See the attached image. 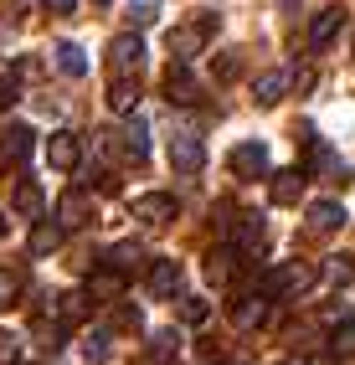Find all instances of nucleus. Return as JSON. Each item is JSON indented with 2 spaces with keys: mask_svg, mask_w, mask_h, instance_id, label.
<instances>
[{
  "mask_svg": "<svg viewBox=\"0 0 355 365\" xmlns=\"http://www.w3.org/2000/svg\"><path fill=\"white\" fill-rule=\"evenodd\" d=\"M180 319H185V324H206V319H211V304H206V299H185V304H180Z\"/></svg>",
  "mask_w": 355,
  "mask_h": 365,
  "instance_id": "c85d7f7f",
  "label": "nucleus"
},
{
  "mask_svg": "<svg viewBox=\"0 0 355 365\" xmlns=\"http://www.w3.org/2000/svg\"><path fill=\"white\" fill-rule=\"evenodd\" d=\"M314 267L309 262H283V267H273L268 273V283H263V294L268 299H299V294H309L314 288Z\"/></svg>",
  "mask_w": 355,
  "mask_h": 365,
  "instance_id": "f257e3e1",
  "label": "nucleus"
},
{
  "mask_svg": "<svg viewBox=\"0 0 355 365\" xmlns=\"http://www.w3.org/2000/svg\"><path fill=\"white\" fill-rule=\"evenodd\" d=\"M232 72H237V62H232V57L222 52V57H217V78H232Z\"/></svg>",
  "mask_w": 355,
  "mask_h": 365,
  "instance_id": "58836bf2",
  "label": "nucleus"
},
{
  "mask_svg": "<svg viewBox=\"0 0 355 365\" xmlns=\"http://www.w3.org/2000/svg\"><path fill=\"white\" fill-rule=\"evenodd\" d=\"M145 288H150V299H175L180 294V262L175 257H155L150 273H145Z\"/></svg>",
  "mask_w": 355,
  "mask_h": 365,
  "instance_id": "423d86ee",
  "label": "nucleus"
},
{
  "mask_svg": "<svg viewBox=\"0 0 355 365\" xmlns=\"http://www.w3.org/2000/svg\"><path fill=\"white\" fill-rule=\"evenodd\" d=\"M78 160H83V139L73 129H62V134L46 139V165H52V170H78Z\"/></svg>",
  "mask_w": 355,
  "mask_h": 365,
  "instance_id": "6e6552de",
  "label": "nucleus"
},
{
  "mask_svg": "<svg viewBox=\"0 0 355 365\" xmlns=\"http://www.w3.org/2000/svg\"><path fill=\"white\" fill-rule=\"evenodd\" d=\"M139 262H145V247H139V242H113L103 252V267H113V273H134Z\"/></svg>",
  "mask_w": 355,
  "mask_h": 365,
  "instance_id": "f3484780",
  "label": "nucleus"
},
{
  "mask_svg": "<svg viewBox=\"0 0 355 365\" xmlns=\"http://www.w3.org/2000/svg\"><path fill=\"white\" fill-rule=\"evenodd\" d=\"M52 52H57V67L67 72V78H83V72H88V52H83L78 41H57Z\"/></svg>",
  "mask_w": 355,
  "mask_h": 365,
  "instance_id": "4be33fe9",
  "label": "nucleus"
},
{
  "mask_svg": "<svg viewBox=\"0 0 355 365\" xmlns=\"http://www.w3.org/2000/svg\"><path fill=\"white\" fill-rule=\"evenodd\" d=\"M283 93H289V72H263L257 88H252V103H257V108H273Z\"/></svg>",
  "mask_w": 355,
  "mask_h": 365,
  "instance_id": "a211bd4d",
  "label": "nucleus"
},
{
  "mask_svg": "<svg viewBox=\"0 0 355 365\" xmlns=\"http://www.w3.org/2000/svg\"><path fill=\"white\" fill-rule=\"evenodd\" d=\"M227 170L237 180H257V175H268V150L257 139H247V144H237V150L227 155Z\"/></svg>",
  "mask_w": 355,
  "mask_h": 365,
  "instance_id": "20e7f679",
  "label": "nucleus"
},
{
  "mask_svg": "<svg viewBox=\"0 0 355 365\" xmlns=\"http://www.w3.org/2000/svg\"><path fill=\"white\" fill-rule=\"evenodd\" d=\"M83 355H88L93 365H108V355H113V334H108V329H93V334L83 339Z\"/></svg>",
  "mask_w": 355,
  "mask_h": 365,
  "instance_id": "bb28decb",
  "label": "nucleus"
},
{
  "mask_svg": "<svg viewBox=\"0 0 355 365\" xmlns=\"http://www.w3.org/2000/svg\"><path fill=\"white\" fill-rule=\"evenodd\" d=\"M113 324H118V329H139V309H118Z\"/></svg>",
  "mask_w": 355,
  "mask_h": 365,
  "instance_id": "e433bc0d",
  "label": "nucleus"
},
{
  "mask_svg": "<svg viewBox=\"0 0 355 365\" xmlns=\"http://www.w3.org/2000/svg\"><path fill=\"white\" fill-rule=\"evenodd\" d=\"M134 216H139L145 227L170 222V216H175V196H170V190H150V196H139V201H134Z\"/></svg>",
  "mask_w": 355,
  "mask_h": 365,
  "instance_id": "9b49d317",
  "label": "nucleus"
},
{
  "mask_svg": "<svg viewBox=\"0 0 355 365\" xmlns=\"http://www.w3.org/2000/svg\"><path fill=\"white\" fill-rule=\"evenodd\" d=\"M16 211H21V216H31V222H41L46 196H41V185H36V180H21V185H16Z\"/></svg>",
  "mask_w": 355,
  "mask_h": 365,
  "instance_id": "aec40b11",
  "label": "nucleus"
},
{
  "mask_svg": "<svg viewBox=\"0 0 355 365\" xmlns=\"http://www.w3.org/2000/svg\"><path fill=\"white\" fill-rule=\"evenodd\" d=\"M0 237H6V216H0Z\"/></svg>",
  "mask_w": 355,
  "mask_h": 365,
  "instance_id": "ea45409f",
  "label": "nucleus"
},
{
  "mask_svg": "<svg viewBox=\"0 0 355 365\" xmlns=\"http://www.w3.org/2000/svg\"><path fill=\"white\" fill-rule=\"evenodd\" d=\"M98 6H113V0H98Z\"/></svg>",
  "mask_w": 355,
  "mask_h": 365,
  "instance_id": "a19ab883",
  "label": "nucleus"
},
{
  "mask_svg": "<svg viewBox=\"0 0 355 365\" xmlns=\"http://www.w3.org/2000/svg\"><path fill=\"white\" fill-rule=\"evenodd\" d=\"M62 319H88V294H67L62 299Z\"/></svg>",
  "mask_w": 355,
  "mask_h": 365,
  "instance_id": "7c9ffc66",
  "label": "nucleus"
},
{
  "mask_svg": "<svg viewBox=\"0 0 355 365\" xmlns=\"http://www.w3.org/2000/svg\"><path fill=\"white\" fill-rule=\"evenodd\" d=\"M62 247V222H36L31 237H26V252L31 257H52Z\"/></svg>",
  "mask_w": 355,
  "mask_h": 365,
  "instance_id": "dca6fc26",
  "label": "nucleus"
},
{
  "mask_svg": "<svg viewBox=\"0 0 355 365\" xmlns=\"http://www.w3.org/2000/svg\"><path fill=\"white\" fill-rule=\"evenodd\" d=\"M340 26H345V11H340V6H324V11L309 21V46H314V52H319V46H329Z\"/></svg>",
  "mask_w": 355,
  "mask_h": 365,
  "instance_id": "4468645a",
  "label": "nucleus"
},
{
  "mask_svg": "<svg viewBox=\"0 0 355 365\" xmlns=\"http://www.w3.org/2000/svg\"><path fill=\"white\" fill-rule=\"evenodd\" d=\"M155 21V6L150 0H129V26H150Z\"/></svg>",
  "mask_w": 355,
  "mask_h": 365,
  "instance_id": "473e14b6",
  "label": "nucleus"
},
{
  "mask_svg": "<svg viewBox=\"0 0 355 365\" xmlns=\"http://www.w3.org/2000/svg\"><path fill=\"white\" fill-rule=\"evenodd\" d=\"M21 299V278L16 273H6V267H0V309H11Z\"/></svg>",
  "mask_w": 355,
  "mask_h": 365,
  "instance_id": "c756f323",
  "label": "nucleus"
},
{
  "mask_svg": "<svg viewBox=\"0 0 355 365\" xmlns=\"http://www.w3.org/2000/svg\"><path fill=\"white\" fill-rule=\"evenodd\" d=\"M108 108L113 113H134L139 108V88L124 78V83H108Z\"/></svg>",
  "mask_w": 355,
  "mask_h": 365,
  "instance_id": "b1692460",
  "label": "nucleus"
},
{
  "mask_svg": "<svg viewBox=\"0 0 355 365\" xmlns=\"http://www.w3.org/2000/svg\"><path fill=\"white\" fill-rule=\"evenodd\" d=\"M232 262H237V252H232V247H217V252L206 257V283H217V288H222V283L232 278Z\"/></svg>",
  "mask_w": 355,
  "mask_h": 365,
  "instance_id": "a878e982",
  "label": "nucleus"
},
{
  "mask_svg": "<svg viewBox=\"0 0 355 365\" xmlns=\"http://www.w3.org/2000/svg\"><path fill=\"white\" fill-rule=\"evenodd\" d=\"M211 31H217V16H201V26H196V21H191V26H175V31H170V52L185 62L191 52H201V41H206Z\"/></svg>",
  "mask_w": 355,
  "mask_h": 365,
  "instance_id": "1a4fd4ad",
  "label": "nucleus"
},
{
  "mask_svg": "<svg viewBox=\"0 0 355 365\" xmlns=\"http://www.w3.org/2000/svg\"><path fill=\"white\" fill-rule=\"evenodd\" d=\"M41 6L52 11V16H73V11H78V0H41Z\"/></svg>",
  "mask_w": 355,
  "mask_h": 365,
  "instance_id": "4c0bfd02",
  "label": "nucleus"
},
{
  "mask_svg": "<svg viewBox=\"0 0 355 365\" xmlns=\"http://www.w3.org/2000/svg\"><path fill=\"white\" fill-rule=\"evenodd\" d=\"M350 278H355V257H350V252H329V257H324V283L340 288V283H350Z\"/></svg>",
  "mask_w": 355,
  "mask_h": 365,
  "instance_id": "393cba45",
  "label": "nucleus"
},
{
  "mask_svg": "<svg viewBox=\"0 0 355 365\" xmlns=\"http://www.w3.org/2000/svg\"><path fill=\"white\" fill-rule=\"evenodd\" d=\"M16 98H21L16 78H11V72H0V113H6V108H16Z\"/></svg>",
  "mask_w": 355,
  "mask_h": 365,
  "instance_id": "2f4dec72",
  "label": "nucleus"
},
{
  "mask_svg": "<svg viewBox=\"0 0 355 365\" xmlns=\"http://www.w3.org/2000/svg\"><path fill=\"white\" fill-rule=\"evenodd\" d=\"M232 242H237L242 252H263V216H257V211H237Z\"/></svg>",
  "mask_w": 355,
  "mask_h": 365,
  "instance_id": "ddd939ff",
  "label": "nucleus"
},
{
  "mask_svg": "<svg viewBox=\"0 0 355 365\" xmlns=\"http://www.w3.org/2000/svg\"><path fill=\"white\" fill-rule=\"evenodd\" d=\"M26 155H31V129L26 124H6L0 129V165L16 170V165H26Z\"/></svg>",
  "mask_w": 355,
  "mask_h": 365,
  "instance_id": "0eeeda50",
  "label": "nucleus"
},
{
  "mask_svg": "<svg viewBox=\"0 0 355 365\" xmlns=\"http://www.w3.org/2000/svg\"><path fill=\"white\" fill-rule=\"evenodd\" d=\"M57 222H62V232L93 222V201H88V190H67V196L57 201Z\"/></svg>",
  "mask_w": 355,
  "mask_h": 365,
  "instance_id": "f8f14e48",
  "label": "nucleus"
},
{
  "mask_svg": "<svg viewBox=\"0 0 355 365\" xmlns=\"http://www.w3.org/2000/svg\"><path fill=\"white\" fill-rule=\"evenodd\" d=\"M165 98L180 103V108L201 98V88H196V78H191V67H185L180 57H175V67H170V72H165Z\"/></svg>",
  "mask_w": 355,
  "mask_h": 365,
  "instance_id": "9d476101",
  "label": "nucleus"
},
{
  "mask_svg": "<svg viewBox=\"0 0 355 365\" xmlns=\"http://www.w3.org/2000/svg\"><path fill=\"white\" fill-rule=\"evenodd\" d=\"M139 67H145V41H139L134 31H129V36H113V46H108V72L134 78Z\"/></svg>",
  "mask_w": 355,
  "mask_h": 365,
  "instance_id": "39448f33",
  "label": "nucleus"
},
{
  "mask_svg": "<svg viewBox=\"0 0 355 365\" xmlns=\"http://www.w3.org/2000/svg\"><path fill=\"white\" fill-rule=\"evenodd\" d=\"M268 196H273L278 206H294V201L304 196V175H299V170H283V175L268 185Z\"/></svg>",
  "mask_w": 355,
  "mask_h": 365,
  "instance_id": "412c9836",
  "label": "nucleus"
},
{
  "mask_svg": "<svg viewBox=\"0 0 355 365\" xmlns=\"http://www.w3.org/2000/svg\"><path fill=\"white\" fill-rule=\"evenodd\" d=\"M309 227L314 232H340L345 227V206L340 201H314L309 206Z\"/></svg>",
  "mask_w": 355,
  "mask_h": 365,
  "instance_id": "6ab92c4d",
  "label": "nucleus"
},
{
  "mask_svg": "<svg viewBox=\"0 0 355 365\" xmlns=\"http://www.w3.org/2000/svg\"><path fill=\"white\" fill-rule=\"evenodd\" d=\"M335 350L340 355H355V324H340L335 329Z\"/></svg>",
  "mask_w": 355,
  "mask_h": 365,
  "instance_id": "f704fd0d",
  "label": "nucleus"
},
{
  "mask_svg": "<svg viewBox=\"0 0 355 365\" xmlns=\"http://www.w3.org/2000/svg\"><path fill=\"white\" fill-rule=\"evenodd\" d=\"M263 314H268V294H242V299H232V324H237V329L263 324Z\"/></svg>",
  "mask_w": 355,
  "mask_h": 365,
  "instance_id": "2eb2a0df",
  "label": "nucleus"
},
{
  "mask_svg": "<svg viewBox=\"0 0 355 365\" xmlns=\"http://www.w3.org/2000/svg\"><path fill=\"white\" fill-rule=\"evenodd\" d=\"M175 350H180V334H175V329H160V334L150 339V355H155V360H170Z\"/></svg>",
  "mask_w": 355,
  "mask_h": 365,
  "instance_id": "cd10ccee",
  "label": "nucleus"
},
{
  "mask_svg": "<svg viewBox=\"0 0 355 365\" xmlns=\"http://www.w3.org/2000/svg\"><path fill=\"white\" fill-rule=\"evenodd\" d=\"M88 294H93V299H118V294H124V273H113V267H98V273L88 278Z\"/></svg>",
  "mask_w": 355,
  "mask_h": 365,
  "instance_id": "5701e85b",
  "label": "nucleus"
},
{
  "mask_svg": "<svg viewBox=\"0 0 355 365\" xmlns=\"http://www.w3.org/2000/svg\"><path fill=\"white\" fill-rule=\"evenodd\" d=\"M36 339H41V350H62V329L57 324H36Z\"/></svg>",
  "mask_w": 355,
  "mask_h": 365,
  "instance_id": "72a5a7b5",
  "label": "nucleus"
},
{
  "mask_svg": "<svg viewBox=\"0 0 355 365\" xmlns=\"http://www.w3.org/2000/svg\"><path fill=\"white\" fill-rule=\"evenodd\" d=\"M103 150H108L113 160L145 165V160H150V129H145V124H124V129H108V134H103Z\"/></svg>",
  "mask_w": 355,
  "mask_h": 365,
  "instance_id": "f03ea898",
  "label": "nucleus"
},
{
  "mask_svg": "<svg viewBox=\"0 0 355 365\" xmlns=\"http://www.w3.org/2000/svg\"><path fill=\"white\" fill-rule=\"evenodd\" d=\"M170 165L180 170V175H196V170L206 165V144H201L191 129H175V134H170Z\"/></svg>",
  "mask_w": 355,
  "mask_h": 365,
  "instance_id": "7ed1b4c3",
  "label": "nucleus"
},
{
  "mask_svg": "<svg viewBox=\"0 0 355 365\" xmlns=\"http://www.w3.org/2000/svg\"><path fill=\"white\" fill-rule=\"evenodd\" d=\"M16 350H21V339H16L11 329H0V365H6V360H16Z\"/></svg>",
  "mask_w": 355,
  "mask_h": 365,
  "instance_id": "c9c22d12",
  "label": "nucleus"
}]
</instances>
